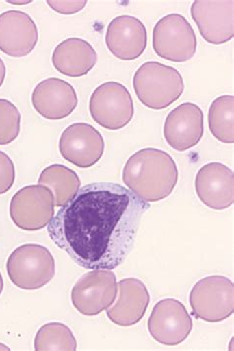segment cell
<instances>
[{
  "instance_id": "obj_1",
  "label": "cell",
  "mask_w": 234,
  "mask_h": 351,
  "mask_svg": "<svg viewBox=\"0 0 234 351\" xmlns=\"http://www.w3.org/2000/svg\"><path fill=\"white\" fill-rule=\"evenodd\" d=\"M148 208L117 183H90L53 216L49 236L77 265L113 270L131 254Z\"/></svg>"
},
{
  "instance_id": "obj_2",
  "label": "cell",
  "mask_w": 234,
  "mask_h": 351,
  "mask_svg": "<svg viewBox=\"0 0 234 351\" xmlns=\"http://www.w3.org/2000/svg\"><path fill=\"white\" fill-rule=\"evenodd\" d=\"M122 181L144 202H157L171 195L175 189L177 165L170 154L155 147H146L127 160Z\"/></svg>"
},
{
  "instance_id": "obj_3",
  "label": "cell",
  "mask_w": 234,
  "mask_h": 351,
  "mask_svg": "<svg viewBox=\"0 0 234 351\" xmlns=\"http://www.w3.org/2000/svg\"><path fill=\"white\" fill-rule=\"evenodd\" d=\"M133 88L142 104L161 110L177 101L184 93L181 73L158 62H144L135 71Z\"/></svg>"
},
{
  "instance_id": "obj_4",
  "label": "cell",
  "mask_w": 234,
  "mask_h": 351,
  "mask_svg": "<svg viewBox=\"0 0 234 351\" xmlns=\"http://www.w3.org/2000/svg\"><path fill=\"white\" fill-rule=\"evenodd\" d=\"M6 269L11 282L23 290H37L53 280L55 261L50 250L37 243H27L13 250Z\"/></svg>"
},
{
  "instance_id": "obj_5",
  "label": "cell",
  "mask_w": 234,
  "mask_h": 351,
  "mask_svg": "<svg viewBox=\"0 0 234 351\" xmlns=\"http://www.w3.org/2000/svg\"><path fill=\"white\" fill-rule=\"evenodd\" d=\"M194 316L209 323L229 319L234 312V285L222 275H211L194 285L189 296Z\"/></svg>"
},
{
  "instance_id": "obj_6",
  "label": "cell",
  "mask_w": 234,
  "mask_h": 351,
  "mask_svg": "<svg viewBox=\"0 0 234 351\" xmlns=\"http://www.w3.org/2000/svg\"><path fill=\"white\" fill-rule=\"evenodd\" d=\"M197 37L188 20L178 13L162 17L153 28L156 55L174 62H188L197 51Z\"/></svg>"
},
{
  "instance_id": "obj_7",
  "label": "cell",
  "mask_w": 234,
  "mask_h": 351,
  "mask_svg": "<svg viewBox=\"0 0 234 351\" xmlns=\"http://www.w3.org/2000/svg\"><path fill=\"white\" fill-rule=\"evenodd\" d=\"M89 111L100 126L116 131L131 122L135 115V106L126 86L117 82H108L93 91Z\"/></svg>"
},
{
  "instance_id": "obj_8",
  "label": "cell",
  "mask_w": 234,
  "mask_h": 351,
  "mask_svg": "<svg viewBox=\"0 0 234 351\" xmlns=\"http://www.w3.org/2000/svg\"><path fill=\"white\" fill-rule=\"evenodd\" d=\"M9 212L19 229L27 232L44 229L55 216L53 192L40 184L23 187L11 199Z\"/></svg>"
},
{
  "instance_id": "obj_9",
  "label": "cell",
  "mask_w": 234,
  "mask_h": 351,
  "mask_svg": "<svg viewBox=\"0 0 234 351\" xmlns=\"http://www.w3.org/2000/svg\"><path fill=\"white\" fill-rule=\"evenodd\" d=\"M118 294L116 275L96 269L82 275L71 290V303L80 314L93 317L107 310Z\"/></svg>"
},
{
  "instance_id": "obj_10",
  "label": "cell",
  "mask_w": 234,
  "mask_h": 351,
  "mask_svg": "<svg viewBox=\"0 0 234 351\" xmlns=\"http://www.w3.org/2000/svg\"><path fill=\"white\" fill-rule=\"evenodd\" d=\"M148 326L149 334L157 343L178 346L191 334L193 321L181 302L167 298L153 307Z\"/></svg>"
},
{
  "instance_id": "obj_11",
  "label": "cell",
  "mask_w": 234,
  "mask_h": 351,
  "mask_svg": "<svg viewBox=\"0 0 234 351\" xmlns=\"http://www.w3.org/2000/svg\"><path fill=\"white\" fill-rule=\"evenodd\" d=\"M62 158L79 169L93 167L103 156L101 133L86 123H75L62 132L59 143Z\"/></svg>"
},
{
  "instance_id": "obj_12",
  "label": "cell",
  "mask_w": 234,
  "mask_h": 351,
  "mask_svg": "<svg viewBox=\"0 0 234 351\" xmlns=\"http://www.w3.org/2000/svg\"><path fill=\"white\" fill-rule=\"evenodd\" d=\"M191 15L202 37L209 44L222 45L234 36V1L196 0Z\"/></svg>"
},
{
  "instance_id": "obj_13",
  "label": "cell",
  "mask_w": 234,
  "mask_h": 351,
  "mask_svg": "<svg viewBox=\"0 0 234 351\" xmlns=\"http://www.w3.org/2000/svg\"><path fill=\"white\" fill-rule=\"evenodd\" d=\"M204 135V114L195 103L185 102L174 108L164 123L167 144L177 152L197 146Z\"/></svg>"
},
{
  "instance_id": "obj_14",
  "label": "cell",
  "mask_w": 234,
  "mask_h": 351,
  "mask_svg": "<svg viewBox=\"0 0 234 351\" xmlns=\"http://www.w3.org/2000/svg\"><path fill=\"white\" fill-rule=\"evenodd\" d=\"M198 197L213 210L229 209L234 202L233 169L220 162L204 165L195 180Z\"/></svg>"
},
{
  "instance_id": "obj_15",
  "label": "cell",
  "mask_w": 234,
  "mask_h": 351,
  "mask_svg": "<svg viewBox=\"0 0 234 351\" xmlns=\"http://www.w3.org/2000/svg\"><path fill=\"white\" fill-rule=\"evenodd\" d=\"M39 39L34 20L18 10L0 14V51L12 58H23L32 53Z\"/></svg>"
},
{
  "instance_id": "obj_16",
  "label": "cell",
  "mask_w": 234,
  "mask_h": 351,
  "mask_svg": "<svg viewBox=\"0 0 234 351\" xmlns=\"http://www.w3.org/2000/svg\"><path fill=\"white\" fill-rule=\"evenodd\" d=\"M33 107L42 117L62 120L77 108V91L61 78L50 77L40 82L32 93Z\"/></svg>"
},
{
  "instance_id": "obj_17",
  "label": "cell",
  "mask_w": 234,
  "mask_h": 351,
  "mask_svg": "<svg viewBox=\"0 0 234 351\" xmlns=\"http://www.w3.org/2000/svg\"><path fill=\"white\" fill-rule=\"evenodd\" d=\"M109 51L122 60L140 58L148 45V32L144 24L137 17L121 15L114 18L106 32Z\"/></svg>"
},
{
  "instance_id": "obj_18",
  "label": "cell",
  "mask_w": 234,
  "mask_h": 351,
  "mask_svg": "<svg viewBox=\"0 0 234 351\" xmlns=\"http://www.w3.org/2000/svg\"><path fill=\"white\" fill-rule=\"evenodd\" d=\"M118 292L117 301L106 311L109 319L120 326H131L142 321L151 303L146 284L138 278L122 279L118 284Z\"/></svg>"
},
{
  "instance_id": "obj_19",
  "label": "cell",
  "mask_w": 234,
  "mask_h": 351,
  "mask_svg": "<svg viewBox=\"0 0 234 351\" xmlns=\"http://www.w3.org/2000/svg\"><path fill=\"white\" fill-rule=\"evenodd\" d=\"M98 56L86 40L70 38L55 47L52 62L62 75L70 77L86 75L97 64Z\"/></svg>"
},
{
  "instance_id": "obj_20",
  "label": "cell",
  "mask_w": 234,
  "mask_h": 351,
  "mask_svg": "<svg viewBox=\"0 0 234 351\" xmlns=\"http://www.w3.org/2000/svg\"><path fill=\"white\" fill-rule=\"evenodd\" d=\"M38 184L48 187L53 192L55 207L62 208L75 197L81 182L77 172L57 163L42 171Z\"/></svg>"
},
{
  "instance_id": "obj_21",
  "label": "cell",
  "mask_w": 234,
  "mask_h": 351,
  "mask_svg": "<svg viewBox=\"0 0 234 351\" xmlns=\"http://www.w3.org/2000/svg\"><path fill=\"white\" fill-rule=\"evenodd\" d=\"M209 128L213 137L224 143H234V96L222 95L213 100L209 110Z\"/></svg>"
},
{
  "instance_id": "obj_22",
  "label": "cell",
  "mask_w": 234,
  "mask_h": 351,
  "mask_svg": "<svg viewBox=\"0 0 234 351\" xmlns=\"http://www.w3.org/2000/svg\"><path fill=\"white\" fill-rule=\"evenodd\" d=\"M35 350H77V343L68 326L62 323H48L38 330Z\"/></svg>"
},
{
  "instance_id": "obj_23",
  "label": "cell",
  "mask_w": 234,
  "mask_h": 351,
  "mask_svg": "<svg viewBox=\"0 0 234 351\" xmlns=\"http://www.w3.org/2000/svg\"><path fill=\"white\" fill-rule=\"evenodd\" d=\"M21 114L12 102L0 98V146L14 142L20 134Z\"/></svg>"
},
{
  "instance_id": "obj_24",
  "label": "cell",
  "mask_w": 234,
  "mask_h": 351,
  "mask_svg": "<svg viewBox=\"0 0 234 351\" xmlns=\"http://www.w3.org/2000/svg\"><path fill=\"white\" fill-rule=\"evenodd\" d=\"M15 176L14 163L8 154L0 151V195L12 189Z\"/></svg>"
},
{
  "instance_id": "obj_25",
  "label": "cell",
  "mask_w": 234,
  "mask_h": 351,
  "mask_svg": "<svg viewBox=\"0 0 234 351\" xmlns=\"http://www.w3.org/2000/svg\"><path fill=\"white\" fill-rule=\"evenodd\" d=\"M48 5L55 12L61 13V14H75L79 12L82 9L86 8V0H77V1H53V0H48L47 1Z\"/></svg>"
},
{
  "instance_id": "obj_26",
  "label": "cell",
  "mask_w": 234,
  "mask_h": 351,
  "mask_svg": "<svg viewBox=\"0 0 234 351\" xmlns=\"http://www.w3.org/2000/svg\"><path fill=\"white\" fill-rule=\"evenodd\" d=\"M6 75V66L4 64L3 60L0 58V87L3 84L4 80Z\"/></svg>"
},
{
  "instance_id": "obj_27",
  "label": "cell",
  "mask_w": 234,
  "mask_h": 351,
  "mask_svg": "<svg viewBox=\"0 0 234 351\" xmlns=\"http://www.w3.org/2000/svg\"><path fill=\"white\" fill-rule=\"evenodd\" d=\"M4 282L3 278H2V275L0 274V295H1L2 291H3Z\"/></svg>"
},
{
  "instance_id": "obj_28",
  "label": "cell",
  "mask_w": 234,
  "mask_h": 351,
  "mask_svg": "<svg viewBox=\"0 0 234 351\" xmlns=\"http://www.w3.org/2000/svg\"><path fill=\"white\" fill-rule=\"evenodd\" d=\"M0 350H10V348L8 346H4V344L0 343Z\"/></svg>"
}]
</instances>
